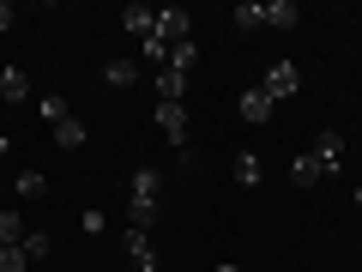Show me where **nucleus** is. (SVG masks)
Wrapping results in <instances>:
<instances>
[{
	"label": "nucleus",
	"mask_w": 362,
	"mask_h": 272,
	"mask_svg": "<svg viewBox=\"0 0 362 272\" xmlns=\"http://www.w3.org/2000/svg\"><path fill=\"white\" fill-rule=\"evenodd\" d=\"M259 91H266L272 103H284V97H296V91H302V67H296V61H278V67H266Z\"/></svg>",
	"instance_id": "obj_1"
},
{
	"label": "nucleus",
	"mask_w": 362,
	"mask_h": 272,
	"mask_svg": "<svg viewBox=\"0 0 362 272\" xmlns=\"http://www.w3.org/2000/svg\"><path fill=\"white\" fill-rule=\"evenodd\" d=\"M187 37H194V18L181 13V6H157V42L175 49V42H187Z\"/></svg>",
	"instance_id": "obj_2"
},
{
	"label": "nucleus",
	"mask_w": 362,
	"mask_h": 272,
	"mask_svg": "<svg viewBox=\"0 0 362 272\" xmlns=\"http://www.w3.org/2000/svg\"><path fill=\"white\" fill-rule=\"evenodd\" d=\"M157 200H163V169L139 164L133 169V206H157Z\"/></svg>",
	"instance_id": "obj_3"
},
{
	"label": "nucleus",
	"mask_w": 362,
	"mask_h": 272,
	"mask_svg": "<svg viewBox=\"0 0 362 272\" xmlns=\"http://www.w3.org/2000/svg\"><path fill=\"white\" fill-rule=\"evenodd\" d=\"M157 128H163V140L181 145V157H187V109L181 103H157Z\"/></svg>",
	"instance_id": "obj_4"
},
{
	"label": "nucleus",
	"mask_w": 362,
	"mask_h": 272,
	"mask_svg": "<svg viewBox=\"0 0 362 272\" xmlns=\"http://www.w3.org/2000/svg\"><path fill=\"white\" fill-rule=\"evenodd\" d=\"M121 248H127L133 272H157V248H151V230H127V236H121Z\"/></svg>",
	"instance_id": "obj_5"
},
{
	"label": "nucleus",
	"mask_w": 362,
	"mask_h": 272,
	"mask_svg": "<svg viewBox=\"0 0 362 272\" xmlns=\"http://www.w3.org/2000/svg\"><path fill=\"white\" fill-rule=\"evenodd\" d=\"M121 25H127L139 42H151V37H157V6H139V0H133L127 13H121Z\"/></svg>",
	"instance_id": "obj_6"
},
{
	"label": "nucleus",
	"mask_w": 362,
	"mask_h": 272,
	"mask_svg": "<svg viewBox=\"0 0 362 272\" xmlns=\"http://www.w3.org/2000/svg\"><path fill=\"white\" fill-rule=\"evenodd\" d=\"M272 109H278V103H272V97H266V91H242V103H235V115H242V121H254V128H259V121H272Z\"/></svg>",
	"instance_id": "obj_7"
},
{
	"label": "nucleus",
	"mask_w": 362,
	"mask_h": 272,
	"mask_svg": "<svg viewBox=\"0 0 362 272\" xmlns=\"http://www.w3.org/2000/svg\"><path fill=\"white\" fill-rule=\"evenodd\" d=\"M187 97V73L181 67H157V103H181Z\"/></svg>",
	"instance_id": "obj_8"
},
{
	"label": "nucleus",
	"mask_w": 362,
	"mask_h": 272,
	"mask_svg": "<svg viewBox=\"0 0 362 272\" xmlns=\"http://www.w3.org/2000/svg\"><path fill=\"white\" fill-rule=\"evenodd\" d=\"M0 97H6V103H25L30 97V73L25 67H0Z\"/></svg>",
	"instance_id": "obj_9"
},
{
	"label": "nucleus",
	"mask_w": 362,
	"mask_h": 272,
	"mask_svg": "<svg viewBox=\"0 0 362 272\" xmlns=\"http://www.w3.org/2000/svg\"><path fill=\"white\" fill-rule=\"evenodd\" d=\"M308 152L320 157L326 169H338V157H344V133H332V128H326V133H314V145H308Z\"/></svg>",
	"instance_id": "obj_10"
},
{
	"label": "nucleus",
	"mask_w": 362,
	"mask_h": 272,
	"mask_svg": "<svg viewBox=\"0 0 362 272\" xmlns=\"http://www.w3.org/2000/svg\"><path fill=\"white\" fill-rule=\"evenodd\" d=\"M320 176H332V169H326V164H320V157H314V152H302L296 164H290V181H296V188H314V181H320Z\"/></svg>",
	"instance_id": "obj_11"
},
{
	"label": "nucleus",
	"mask_w": 362,
	"mask_h": 272,
	"mask_svg": "<svg viewBox=\"0 0 362 272\" xmlns=\"http://www.w3.org/2000/svg\"><path fill=\"white\" fill-rule=\"evenodd\" d=\"M259 6H266V25H278V30H290V25L302 18L296 0H259Z\"/></svg>",
	"instance_id": "obj_12"
},
{
	"label": "nucleus",
	"mask_w": 362,
	"mask_h": 272,
	"mask_svg": "<svg viewBox=\"0 0 362 272\" xmlns=\"http://www.w3.org/2000/svg\"><path fill=\"white\" fill-rule=\"evenodd\" d=\"M230 25L235 30H259V25H266V6H259V0H242V6L230 13Z\"/></svg>",
	"instance_id": "obj_13"
},
{
	"label": "nucleus",
	"mask_w": 362,
	"mask_h": 272,
	"mask_svg": "<svg viewBox=\"0 0 362 272\" xmlns=\"http://www.w3.org/2000/svg\"><path fill=\"white\" fill-rule=\"evenodd\" d=\"M54 145H61V152H78V145H85V121H73V115H66L61 128H54Z\"/></svg>",
	"instance_id": "obj_14"
},
{
	"label": "nucleus",
	"mask_w": 362,
	"mask_h": 272,
	"mask_svg": "<svg viewBox=\"0 0 362 272\" xmlns=\"http://www.w3.org/2000/svg\"><path fill=\"white\" fill-rule=\"evenodd\" d=\"M37 115L49 121V128H61V121H66V97H61V91H49V97L37 103Z\"/></svg>",
	"instance_id": "obj_15"
},
{
	"label": "nucleus",
	"mask_w": 362,
	"mask_h": 272,
	"mask_svg": "<svg viewBox=\"0 0 362 272\" xmlns=\"http://www.w3.org/2000/svg\"><path fill=\"white\" fill-rule=\"evenodd\" d=\"M235 181L242 188H259V157L254 152H235Z\"/></svg>",
	"instance_id": "obj_16"
},
{
	"label": "nucleus",
	"mask_w": 362,
	"mask_h": 272,
	"mask_svg": "<svg viewBox=\"0 0 362 272\" xmlns=\"http://www.w3.org/2000/svg\"><path fill=\"white\" fill-rule=\"evenodd\" d=\"M103 79H109V85H133V79H139V67H133V61H103Z\"/></svg>",
	"instance_id": "obj_17"
},
{
	"label": "nucleus",
	"mask_w": 362,
	"mask_h": 272,
	"mask_svg": "<svg viewBox=\"0 0 362 272\" xmlns=\"http://www.w3.org/2000/svg\"><path fill=\"white\" fill-rule=\"evenodd\" d=\"M25 242V224H18V212H0V248H18Z\"/></svg>",
	"instance_id": "obj_18"
},
{
	"label": "nucleus",
	"mask_w": 362,
	"mask_h": 272,
	"mask_svg": "<svg viewBox=\"0 0 362 272\" xmlns=\"http://www.w3.org/2000/svg\"><path fill=\"white\" fill-rule=\"evenodd\" d=\"M49 236H42V230H25V242H18V254H25V260H42V254H49Z\"/></svg>",
	"instance_id": "obj_19"
},
{
	"label": "nucleus",
	"mask_w": 362,
	"mask_h": 272,
	"mask_svg": "<svg viewBox=\"0 0 362 272\" xmlns=\"http://www.w3.org/2000/svg\"><path fill=\"white\" fill-rule=\"evenodd\" d=\"M199 61V42L187 37V42H175V49H169V67H181V73H187V67Z\"/></svg>",
	"instance_id": "obj_20"
},
{
	"label": "nucleus",
	"mask_w": 362,
	"mask_h": 272,
	"mask_svg": "<svg viewBox=\"0 0 362 272\" xmlns=\"http://www.w3.org/2000/svg\"><path fill=\"white\" fill-rule=\"evenodd\" d=\"M42 188H49V181H42V176H37V169H25V176H18V194H25V200H37V194H42Z\"/></svg>",
	"instance_id": "obj_21"
},
{
	"label": "nucleus",
	"mask_w": 362,
	"mask_h": 272,
	"mask_svg": "<svg viewBox=\"0 0 362 272\" xmlns=\"http://www.w3.org/2000/svg\"><path fill=\"white\" fill-rule=\"evenodd\" d=\"M25 266H30V260L18 254V248H0V272H25Z\"/></svg>",
	"instance_id": "obj_22"
},
{
	"label": "nucleus",
	"mask_w": 362,
	"mask_h": 272,
	"mask_svg": "<svg viewBox=\"0 0 362 272\" xmlns=\"http://www.w3.org/2000/svg\"><path fill=\"white\" fill-rule=\"evenodd\" d=\"M139 55H145V61H163V67H169V49H163L157 37H151V42H139Z\"/></svg>",
	"instance_id": "obj_23"
},
{
	"label": "nucleus",
	"mask_w": 362,
	"mask_h": 272,
	"mask_svg": "<svg viewBox=\"0 0 362 272\" xmlns=\"http://www.w3.org/2000/svg\"><path fill=\"white\" fill-rule=\"evenodd\" d=\"M0 30H13V6L6 0H0Z\"/></svg>",
	"instance_id": "obj_24"
},
{
	"label": "nucleus",
	"mask_w": 362,
	"mask_h": 272,
	"mask_svg": "<svg viewBox=\"0 0 362 272\" xmlns=\"http://www.w3.org/2000/svg\"><path fill=\"white\" fill-rule=\"evenodd\" d=\"M6 152H13V140H6V133H0V157H6Z\"/></svg>",
	"instance_id": "obj_25"
},
{
	"label": "nucleus",
	"mask_w": 362,
	"mask_h": 272,
	"mask_svg": "<svg viewBox=\"0 0 362 272\" xmlns=\"http://www.w3.org/2000/svg\"><path fill=\"white\" fill-rule=\"evenodd\" d=\"M218 272H242V266H218Z\"/></svg>",
	"instance_id": "obj_26"
},
{
	"label": "nucleus",
	"mask_w": 362,
	"mask_h": 272,
	"mask_svg": "<svg viewBox=\"0 0 362 272\" xmlns=\"http://www.w3.org/2000/svg\"><path fill=\"white\" fill-rule=\"evenodd\" d=\"M356 206H362V188H356Z\"/></svg>",
	"instance_id": "obj_27"
}]
</instances>
